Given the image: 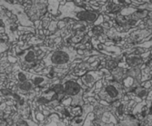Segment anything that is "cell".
Masks as SVG:
<instances>
[{
	"label": "cell",
	"instance_id": "obj_4",
	"mask_svg": "<svg viewBox=\"0 0 152 126\" xmlns=\"http://www.w3.org/2000/svg\"><path fill=\"white\" fill-rule=\"evenodd\" d=\"M63 91L66 95L72 98L71 104L76 105H83V89L79 85V83L75 80H65L62 83Z\"/></svg>",
	"mask_w": 152,
	"mask_h": 126
},
{
	"label": "cell",
	"instance_id": "obj_6",
	"mask_svg": "<svg viewBox=\"0 0 152 126\" xmlns=\"http://www.w3.org/2000/svg\"><path fill=\"white\" fill-rule=\"evenodd\" d=\"M19 57L22 61L23 65L26 68L32 67L33 65H35V64L37 60V54L34 49H28L26 52H24L22 54H20Z\"/></svg>",
	"mask_w": 152,
	"mask_h": 126
},
{
	"label": "cell",
	"instance_id": "obj_2",
	"mask_svg": "<svg viewBox=\"0 0 152 126\" xmlns=\"http://www.w3.org/2000/svg\"><path fill=\"white\" fill-rule=\"evenodd\" d=\"M60 17H70L79 21L94 23L99 18V14L94 11H88L80 7H77L73 2H67L60 7Z\"/></svg>",
	"mask_w": 152,
	"mask_h": 126
},
{
	"label": "cell",
	"instance_id": "obj_8",
	"mask_svg": "<svg viewBox=\"0 0 152 126\" xmlns=\"http://www.w3.org/2000/svg\"><path fill=\"white\" fill-rule=\"evenodd\" d=\"M103 77V73L99 71H90L87 73L84 76L82 77V81L84 83V85L88 87H91L94 85V83L100 80Z\"/></svg>",
	"mask_w": 152,
	"mask_h": 126
},
{
	"label": "cell",
	"instance_id": "obj_15",
	"mask_svg": "<svg viewBox=\"0 0 152 126\" xmlns=\"http://www.w3.org/2000/svg\"><path fill=\"white\" fill-rule=\"evenodd\" d=\"M139 91H137V95L140 96L141 98H144L147 95V90L146 89H137Z\"/></svg>",
	"mask_w": 152,
	"mask_h": 126
},
{
	"label": "cell",
	"instance_id": "obj_14",
	"mask_svg": "<svg viewBox=\"0 0 152 126\" xmlns=\"http://www.w3.org/2000/svg\"><path fill=\"white\" fill-rule=\"evenodd\" d=\"M7 49H8L7 44L6 43L5 41H3V40L0 39V58H1V56H2V54H3L4 52H6Z\"/></svg>",
	"mask_w": 152,
	"mask_h": 126
},
{
	"label": "cell",
	"instance_id": "obj_9",
	"mask_svg": "<svg viewBox=\"0 0 152 126\" xmlns=\"http://www.w3.org/2000/svg\"><path fill=\"white\" fill-rule=\"evenodd\" d=\"M34 86H43L48 83L51 80L46 75H32L30 78Z\"/></svg>",
	"mask_w": 152,
	"mask_h": 126
},
{
	"label": "cell",
	"instance_id": "obj_12",
	"mask_svg": "<svg viewBox=\"0 0 152 126\" xmlns=\"http://www.w3.org/2000/svg\"><path fill=\"white\" fill-rule=\"evenodd\" d=\"M118 126H137V120L133 119L130 116H127L125 119H123Z\"/></svg>",
	"mask_w": 152,
	"mask_h": 126
},
{
	"label": "cell",
	"instance_id": "obj_1",
	"mask_svg": "<svg viewBox=\"0 0 152 126\" xmlns=\"http://www.w3.org/2000/svg\"><path fill=\"white\" fill-rule=\"evenodd\" d=\"M77 52L70 46H64L47 54L43 59L46 66L55 67L54 70L59 73H64L68 66L76 59Z\"/></svg>",
	"mask_w": 152,
	"mask_h": 126
},
{
	"label": "cell",
	"instance_id": "obj_11",
	"mask_svg": "<svg viewBox=\"0 0 152 126\" xmlns=\"http://www.w3.org/2000/svg\"><path fill=\"white\" fill-rule=\"evenodd\" d=\"M127 62H128L129 66L134 67V66H137V64H140L142 62V60H141V58L139 56V55L131 54V55H129V56H128Z\"/></svg>",
	"mask_w": 152,
	"mask_h": 126
},
{
	"label": "cell",
	"instance_id": "obj_7",
	"mask_svg": "<svg viewBox=\"0 0 152 126\" xmlns=\"http://www.w3.org/2000/svg\"><path fill=\"white\" fill-rule=\"evenodd\" d=\"M9 4H10V7H7L6 5H3V6H5L8 9H10V11H12L14 14H16L17 16H18V18H19L21 25H33L32 22L29 21V19L27 18V16L24 13V8L21 6L15 5V4L12 5V3H9Z\"/></svg>",
	"mask_w": 152,
	"mask_h": 126
},
{
	"label": "cell",
	"instance_id": "obj_13",
	"mask_svg": "<svg viewBox=\"0 0 152 126\" xmlns=\"http://www.w3.org/2000/svg\"><path fill=\"white\" fill-rule=\"evenodd\" d=\"M16 76H17V78H18V80L19 82L23 83V82H26V81L30 80V78H31L32 75H30L29 74H27V73H26V72H24V71H19V72L17 73Z\"/></svg>",
	"mask_w": 152,
	"mask_h": 126
},
{
	"label": "cell",
	"instance_id": "obj_10",
	"mask_svg": "<svg viewBox=\"0 0 152 126\" xmlns=\"http://www.w3.org/2000/svg\"><path fill=\"white\" fill-rule=\"evenodd\" d=\"M33 87H34V85H33V83H32V82L30 80L23 82V83H20L19 85H18V89L22 93L29 92V91H31L33 89Z\"/></svg>",
	"mask_w": 152,
	"mask_h": 126
},
{
	"label": "cell",
	"instance_id": "obj_5",
	"mask_svg": "<svg viewBox=\"0 0 152 126\" xmlns=\"http://www.w3.org/2000/svg\"><path fill=\"white\" fill-rule=\"evenodd\" d=\"M0 19L2 20L4 24L5 32L8 35V36L10 37V40H16L17 35H18V33H17L18 27L12 22V20H10L4 13H2V9L0 10Z\"/></svg>",
	"mask_w": 152,
	"mask_h": 126
},
{
	"label": "cell",
	"instance_id": "obj_3",
	"mask_svg": "<svg viewBox=\"0 0 152 126\" xmlns=\"http://www.w3.org/2000/svg\"><path fill=\"white\" fill-rule=\"evenodd\" d=\"M123 93V87L119 83L116 81H107L99 93V97L104 101L112 103L121 99Z\"/></svg>",
	"mask_w": 152,
	"mask_h": 126
}]
</instances>
